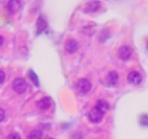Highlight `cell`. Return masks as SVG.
Instances as JSON below:
<instances>
[{
  "label": "cell",
  "instance_id": "6da1fadb",
  "mask_svg": "<svg viewBox=\"0 0 148 139\" xmlns=\"http://www.w3.org/2000/svg\"><path fill=\"white\" fill-rule=\"evenodd\" d=\"M91 82H90L87 78H81V79L77 81L75 83V90L79 95H87V94L91 91Z\"/></svg>",
  "mask_w": 148,
  "mask_h": 139
},
{
  "label": "cell",
  "instance_id": "7a4b0ae2",
  "mask_svg": "<svg viewBox=\"0 0 148 139\" xmlns=\"http://www.w3.org/2000/svg\"><path fill=\"white\" fill-rule=\"evenodd\" d=\"M12 88H13L14 92H17V94H20L21 95V94H23L26 91V88H27V83H26V81L23 79L22 77H17V78L13 79Z\"/></svg>",
  "mask_w": 148,
  "mask_h": 139
},
{
  "label": "cell",
  "instance_id": "3957f363",
  "mask_svg": "<svg viewBox=\"0 0 148 139\" xmlns=\"http://www.w3.org/2000/svg\"><path fill=\"white\" fill-rule=\"evenodd\" d=\"M131 53H133V49H131V47L129 46H121L120 48H118L117 51V55L118 57H120L121 60H123V61H126V60H129L131 57Z\"/></svg>",
  "mask_w": 148,
  "mask_h": 139
},
{
  "label": "cell",
  "instance_id": "277c9868",
  "mask_svg": "<svg viewBox=\"0 0 148 139\" xmlns=\"http://www.w3.org/2000/svg\"><path fill=\"white\" fill-rule=\"evenodd\" d=\"M87 116H88V120L91 122H94V124H97V122H100L103 120V117H104V113H103V112H100L99 109L97 108H92L91 111L88 112V114H87Z\"/></svg>",
  "mask_w": 148,
  "mask_h": 139
},
{
  "label": "cell",
  "instance_id": "5b68a950",
  "mask_svg": "<svg viewBox=\"0 0 148 139\" xmlns=\"http://www.w3.org/2000/svg\"><path fill=\"white\" fill-rule=\"evenodd\" d=\"M117 83H118V73L112 70V72H109L107 74V77H105V85H107L108 87H114Z\"/></svg>",
  "mask_w": 148,
  "mask_h": 139
},
{
  "label": "cell",
  "instance_id": "8992f818",
  "mask_svg": "<svg viewBox=\"0 0 148 139\" xmlns=\"http://www.w3.org/2000/svg\"><path fill=\"white\" fill-rule=\"evenodd\" d=\"M127 82L131 83V85H134V86L140 85L142 83V74L139 72H136V70H131L127 75Z\"/></svg>",
  "mask_w": 148,
  "mask_h": 139
},
{
  "label": "cell",
  "instance_id": "52a82bcc",
  "mask_svg": "<svg viewBox=\"0 0 148 139\" xmlns=\"http://www.w3.org/2000/svg\"><path fill=\"white\" fill-rule=\"evenodd\" d=\"M78 48H79V43L75 39H69V40L66 42V44H65V51L70 55L75 53V52L78 51Z\"/></svg>",
  "mask_w": 148,
  "mask_h": 139
},
{
  "label": "cell",
  "instance_id": "ba28073f",
  "mask_svg": "<svg viewBox=\"0 0 148 139\" xmlns=\"http://www.w3.org/2000/svg\"><path fill=\"white\" fill-rule=\"evenodd\" d=\"M52 103H53L52 99L49 98V96H46V98L40 99V100L36 103V107H38V109H40V111H47V109L51 108Z\"/></svg>",
  "mask_w": 148,
  "mask_h": 139
},
{
  "label": "cell",
  "instance_id": "9c48e42d",
  "mask_svg": "<svg viewBox=\"0 0 148 139\" xmlns=\"http://www.w3.org/2000/svg\"><path fill=\"white\" fill-rule=\"evenodd\" d=\"M46 29H47V21L44 20L43 16H40L38 18V21H36V34H42Z\"/></svg>",
  "mask_w": 148,
  "mask_h": 139
},
{
  "label": "cell",
  "instance_id": "30bf717a",
  "mask_svg": "<svg viewBox=\"0 0 148 139\" xmlns=\"http://www.w3.org/2000/svg\"><path fill=\"white\" fill-rule=\"evenodd\" d=\"M95 108H97L100 112L105 113V112L109 109V104H108L107 100H104V99H100V100L96 101V105H95Z\"/></svg>",
  "mask_w": 148,
  "mask_h": 139
},
{
  "label": "cell",
  "instance_id": "8fae6325",
  "mask_svg": "<svg viewBox=\"0 0 148 139\" xmlns=\"http://www.w3.org/2000/svg\"><path fill=\"white\" fill-rule=\"evenodd\" d=\"M20 1H17V0H12V1L8 3V12L10 13V14H14L16 12H17L18 9H20Z\"/></svg>",
  "mask_w": 148,
  "mask_h": 139
},
{
  "label": "cell",
  "instance_id": "7c38bea8",
  "mask_svg": "<svg viewBox=\"0 0 148 139\" xmlns=\"http://www.w3.org/2000/svg\"><path fill=\"white\" fill-rule=\"evenodd\" d=\"M100 1H90V3H87L86 4V12H88V13H94V12H96L97 9L100 8Z\"/></svg>",
  "mask_w": 148,
  "mask_h": 139
},
{
  "label": "cell",
  "instance_id": "4fadbf2b",
  "mask_svg": "<svg viewBox=\"0 0 148 139\" xmlns=\"http://www.w3.org/2000/svg\"><path fill=\"white\" fill-rule=\"evenodd\" d=\"M42 138H43V133H42L40 130H36V129L31 130L27 135V139H42Z\"/></svg>",
  "mask_w": 148,
  "mask_h": 139
},
{
  "label": "cell",
  "instance_id": "5bb4252c",
  "mask_svg": "<svg viewBox=\"0 0 148 139\" xmlns=\"http://www.w3.org/2000/svg\"><path fill=\"white\" fill-rule=\"evenodd\" d=\"M29 77H30V79H31V82L34 83V86H36V87H39V78H38V75L34 73V70H29Z\"/></svg>",
  "mask_w": 148,
  "mask_h": 139
},
{
  "label": "cell",
  "instance_id": "9a60e30c",
  "mask_svg": "<svg viewBox=\"0 0 148 139\" xmlns=\"http://www.w3.org/2000/svg\"><path fill=\"white\" fill-rule=\"evenodd\" d=\"M139 121H140V124L143 125V126H148V114H142Z\"/></svg>",
  "mask_w": 148,
  "mask_h": 139
},
{
  "label": "cell",
  "instance_id": "2e32d148",
  "mask_svg": "<svg viewBox=\"0 0 148 139\" xmlns=\"http://www.w3.org/2000/svg\"><path fill=\"white\" fill-rule=\"evenodd\" d=\"M7 139H21V135L18 133H12V134L8 135Z\"/></svg>",
  "mask_w": 148,
  "mask_h": 139
},
{
  "label": "cell",
  "instance_id": "e0dca14e",
  "mask_svg": "<svg viewBox=\"0 0 148 139\" xmlns=\"http://www.w3.org/2000/svg\"><path fill=\"white\" fill-rule=\"evenodd\" d=\"M4 81H5V73L0 69V85H3V83H4Z\"/></svg>",
  "mask_w": 148,
  "mask_h": 139
},
{
  "label": "cell",
  "instance_id": "ac0fdd59",
  "mask_svg": "<svg viewBox=\"0 0 148 139\" xmlns=\"http://www.w3.org/2000/svg\"><path fill=\"white\" fill-rule=\"evenodd\" d=\"M4 118H5V112L3 108H0V122L4 121Z\"/></svg>",
  "mask_w": 148,
  "mask_h": 139
},
{
  "label": "cell",
  "instance_id": "d6986e66",
  "mask_svg": "<svg viewBox=\"0 0 148 139\" xmlns=\"http://www.w3.org/2000/svg\"><path fill=\"white\" fill-rule=\"evenodd\" d=\"M3 44H4V36L0 35V47H1Z\"/></svg>",
  "mask_w": 148,
  "mask_h": 139
},
{
  "label": "cell",
  "instance_id": "ffe728a7",
  "mask_svg": "<svg viewBox=\"0 0 148 139\" xmlns=\"http://www.w3.org/2000/svg\"><path fill=\"white\" fill-rule=\"evenodd\" d=\"M147 49H148V43H147Z\"/></svg>",
  "mask_w": 148,
  "mask_h": 139
}]
</instances>
